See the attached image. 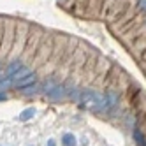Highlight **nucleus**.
Returning a JSON list of instances; mask_svg holds the SVG:
<instances>
[{
    "label": "nucleus",
    "instance_id": "8",
    "mask_svg": "<svg viewBox=\"0 0 146 146\" xmlns=\"http://www.w3.org/2000/svg\"><path fill=\"white\" fill-rule=\"evenodd\" d=\"M62 143H64V146H76V135L74 134H70V132H67V134H64L62 135Z\"/></svg>",
    "mask_w": 146,
    "mask_h": 146
},
{
    "label": "nucleus",
    "instance_id": "4",
    "mask_svg": "<svg viewBox=\"0 0 146 146\" xmlns=\"http://www.w3.org/2000/svg\"><path fill=\"white\" fill-rule=\"evenodd\" d=\"M23 67H25V65L21 64V60H13L11 64H9V65L5 67L4 76H5V78H13V76L16 74V72H18L19 69H23Z\"/></svg>",
    "mask_w": 146,
    "mask_h": 146
},
{
    "label": "nucleus",
    "instance_id": "10",
    "mask_svg": "<svg viewBox=\"0 0 146 146\" xmlns=\"http://www.w3.org/2000/svg\"><path fill=\"white\" fill-rule=\"evenodd\" d=\"M11 85H13V79L4 76L2 79H0V92H5V90H9V88H11Z\"/></svg>",
    "mask_w": 146,
    "mask_h": 146
},
{
    "label": "nucleus",
    "instance_id": "7",
    "mask_svg": "<svg viewBox=\"0 0 146 146\" xmlns=\"http://www.w3.org/2000/svg\"><path fill=\"white\" fill-rule=\"evenodd\" d=\"M30 72H32V70H30L28 67H23V69H19V70L16 72V74H14V76L11 78V79H13V83H14V85H16L18 81H21V79H23L25 76H28V74H30Z\"/></svg>",
    "mask_w": 146,
    "mask_h": 146
},
{
    "label": "nucleus",
    "instance_id": "11",
    "mask_svg": "<svg viewBox=\"0 0 146 146\" xmlns=\"http://www.w3.org/2000/svg\"><path fill=\"white\" fill-rule=\"evenodd\" d=\"M55 86H56V83H55L53 79H49V81H46V83H44V85H42V86H40V90H42V92L46 93V95H48V93H49L51 90H53Z\"/></svg>",
    "mask_w": 146,
    "mask_h": 146
},
{
    "label": "nucleus",
    "instance_id": "12",
    "mask_svg": "<svg viewBox=\"0 0 146 146\" xmlns=\"http://www.w3.org/2000/svg\"><path fill=\"white\" fill-rule=\"evenodd\" d=\"M40 90V86L39 85H32V86H28V88H25V90H21L25 95H32V93H37Z\"/></svg>",
    "mask_w": 146,
    "mask_h": 146
},
{
    "label": "nucleus",
    "instance_id": "15",
    "mask_svg": "<svg viewBox=\"0 0 146 146\" xmlns=\"http://www.w3.org/2000/svg\"><path fill=\"white\" fill-rule=\"evenodd\" d=\"M0 100H7V95H5V92H0Z\"/></svg>",
    "mask_w": 146,
    "mask_h": 146
},
{
    "label": "nucleus",
    "instance_id": "6",
    "mask_svg": "<svg viewBox=\"0 0 146 146\" xmlns=\"http://www.w3.org/2000/svg\"><path fill=\"white\" fill-rule=\"evenodd\" d=\"M132 137H134L135 143H137V146H146V137H144V134L139 129H134L132 130Z\"/></svg>",
    "mask_w": 146,
    "mask_h": 146
},
{
    "label": "nucleus",
    "instance_id": "2",
    "mask_svg": "<svg viewBox=\"0 0 146 146\" xmlns=\"http://www.w3.org/2000/svg\"><path fill=\"white\" fill-rule=\"evenodd\" d=\"M104 99H106V111H111L113 108H116L118 106V93L114 92V90H108L106 93H104Z\"/></svg>",
    "mask_w": 146,
    "mask_h": 146
},
{
    "label": "nucleus",
    "instance_id": "14",
    "mask_svg": "<svg viewBox=\"0 0 146 146\" xmlns=\"http://www.w3.org/2000/svg\"><path fill=\"white\" fill-rule=\"evenodd\" d=\"M46 146H56V143H55V139H49V141L46 143Z\"/></svg>",
    "mask_w": 146,
    "mask_h": 146
},
{
    "label": "nucleus",
    "instance_id": "5",
    "mask_svg": "<svg viewBox=\"0 0 146 146\" xmlns=\"http://www.w3.org/2000/svg\"><path fill=\"white\" fill-rule=\"evenodd\" d=\"M65 93H67V88H65L64 85H56L53 90L48 93V97H49L51 100H60V99L65 97Z\"/></svg>",
    "mask_w": 146,
    "mask_h": 146
},
{
    "label": "nucleus",
    "instance_id": "1",
    "mask_svg": "<svg viewBox=\"0 0 146 146\" xmlns=\"http://www.w3.org/2000/svg\"><path fill=\"white\" fill-rule=\"evenodd\" d=\"M79 102L83 104L85 108L92 109V111H106V99H104V93H99L95 90H83L81 92V97Z\"/></svg>",
    "mask_w": 146,
    "mask_h": 146
},
{
    "label": "nucleus",
    "instance_id": "9",
    "mask_svg": "<svg viewBox=\"0 0 146 146\" xmlns=\"http://www.w3.org/2000/svg\"><path fill=\"white\" fill-rule=\"evenodd\" d=\"M35 116V108H28V109H25L21 114H19V120L21 121H28L30 118H34Z\"/></svg>",
    "mask_w": 146,
    "mask_h": 146
},
{
    "label": "nucleus",
    "instance_id": "3",
    "mask_svg": "<svg viewBox=\"0 0 146 146\" xmlns=\"http://www.w3.org/2000/svg\"><path fill=\"white\" fill-rule=\"evenodd\" d=\"M35 79H37V76H35V72H30L28 76H25L21 81H18L16 83V88L21 92V90H25V88H28V86H32V85H35Z\"/></svg>",
    "mask_w": 146,
    "mask_h": 146
},
{
    "label": "nucleus",
    "instance_id": "13",
    "mask_svg": "<svg viewBox=\"0 0 146 146\" xmlns=\"http://www.w3.org/2000/svg\"><path fill=\"white\" fill-rule=\"evenodd\" d=\"M137 9L143 13H146V0H137Z\"/></svg>",
    "mask_w": 146,
    "mask_h": 146
}]
</instances>
